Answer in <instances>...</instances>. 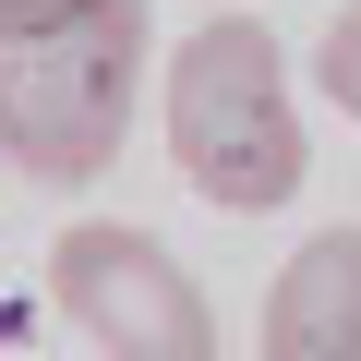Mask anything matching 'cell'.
I'll return each instance as SVG.
<instances>
[{"label":"cell","mask_w":361,"mask_h":361,"mask_svg":"<svg viewBox=\"0 0 361 361\" xmlns=\"http://www.w3.org/2000/svg\"><path fill=\"white\" fill-rule=\"evenodd\" d=\"M265 361H361V229H313L265 289Z\"/></svg>","instance_id":"277c9868"},{"label":"cell","mask_w":361,"mask_h":361,"mask_svg":"<svg viewBox=\"0 0 361 361\" xmlns=\"http://www.w3.org/2000/svg\"><path fill=\"white\" fill-rule=\"evenodd\" d=\"M49 289H61V313H73L109 361H217V313H205L193 265H180L157 229H121V217L61 229Z\"/></svg>","instance_id":"3957f363"},{"label":"cell","mask_w":361,"mask_h":361,"mask_svg":"<svg viewBox=\"0 0 361 361\" xmlns=\"http://www.w3.org/2000/svg\"><path fill=\"white\" fill-rule=\"evenodd\" d=\"M145 85V0H0V157L25 180H97Z\"/></svg>","instance_id":"6da1fadb"},{"label":"cell","mask_w":361,"mask_h":361,"mask_svg":"<svg viewBox=\"0 0 361 361\" xmlns=\"http://www.w3.org/2000/svg\"><path fill=\"white\" fill-rule=\"evenodd\" d=\"M169 157L217 217H277L301 193V109L289 49L253 13H205L169 49Z\"/></svg>","instance_id":"7a4b0ae2"},{"label":"cell","mask_w":361,"mask_h":361,"mask_svg":"<svg viewBox=\"0 0 361 361\" xmlns=\"http://www.w3.org/2000/svg\"><path fill=\"white\" fill-rule=\"evenodd\" d=\"M313 85H325V97L361 121V0H349V13L325 25V49H313Z\"/></svg>","instance_id":"5b68a950"}]
</instances>
